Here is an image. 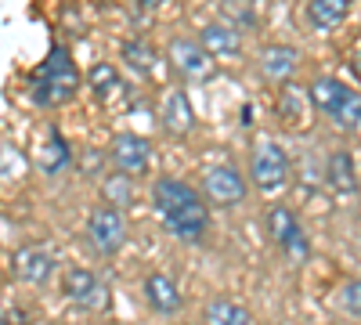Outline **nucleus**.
I'll return each mask as SVG.
<instances>
[{"mask_svg": "<svg viewBox=\"0 0 361 325\" xmlns=\"http://www.w3.org/2000/svg\"><path fill=\"white\" fill-rule=\"evenodd\" d=\"M202 325H253V311L231 297H214L202 304Z\"/></svg>", "mask_w": 361, "mask_h": 325, "instance_id": "obj_18", "label": "nucleus"}, {"mask_svg": "<svg viewBox=\"0 0 361 325\" xmlns=\"http://www.w3.org/2000/svg\"><path fill=\"white\" fill-rule=\"evenodd\" d=\"M357 69H361V54H357Z\"/></svg>", "mask_w": 361, "mask_h": 325, "instance_id": "obj_28", "label": "nucleus"}, {"mask_svg": "<svg viewBox=\"0 0 361 325\" xmlns=\"http://www.w3.org/2000/svg\"><path fill=\"white\" fill-rule=\"evenodd\" d=\"M199 192L209 206H217V210H235V206L246 199V177L235 163H214V166L202 170Z\"/></svg>", "mask_w": 361, "mask_h": 325, "instance_id": "obj_7", "label": "nucleus"}, {"mask_svg": "<svg viewBox=\"0 0 361 325\" xmlns=\"http://www.w3.org/2000/svg\"><path fill=\"white\" fill-rule=\"evenodd\" d=\"M134 4H137L141 11H156V8L163 4V0H134Z\"/></svg>", "mask_w": 361, "mask_h": 325, "instance_id": "obj_26", "label": "nucleus"}, {"mask_svg": "<svg viewBox=\"0 0 361 325\" xmlns=\"http://www.w3.org/2000/svg\"><path fill=\"white\" fill-rule=\"evenodd\" d=\"M264 228H267V239L275 243V250H282V257H289L293 264H304L311 257V243H307V231L300 224V217L282 202H271L267 214H264Z\"/></svg>", "mask_w": 361, "mask_h": 325, "instance_id": "obj_5", "label": "nucleus"}, {"mask_svg": "<svg viewBox=\"0 0 361 325\" xmlns=\"http://www.w3.org/2000/svg\"><path fill=\"white\" fill-rule=\"evenodd\" d=\"M0 325H4V314H0Z\"/></svg>", "mask_w": 361, "mask_h": 325, "instance_id": "obj_29", "label": "nucleus"}, {"mask_svg": "<svg viewBox=\"0 0 361 325\" xmlns=\"http://www.w3.org/2000/svg\"><path fill=\"white\" fill-rule=\"evenodd\" d=\"M123 58H127V66L134 73H141V76H148V73L159 66V54L148 47V44H141V40H127L123 44Z\"/></svg>", "mask_w": 361, "mask_h": 325, "instance_id": "obj_23", "label": "nucleus"}, {"mask_svg": "<svg viewBox=\"0 0 361 325\" xmlns=\"http://www.w3.org/2000/svg\"><path fill=\"white\" fill-rule=\"evenodd\" d=\"M347 11H350V0H311L307 4V22L325 33V29H336L347 18Z\"/></svg>", "mask_w": 361, "mask_h": 325, "instance_id": "obj_20", "label": "nucleus"}, {"mask_svg": "<svg viewBox=\"0 0 361 325\" xmlns=\"http://www.w3.org/2000/svg\"><path fill=\"white\" fill-rule=\"evenodd\" d=\"M311 109H318L325 120H333L340 130H361V94L336 76H318L307 87Z\"/></svg>", "mask_w": 361, "mask_h": 325, "instance_id": "obj_3", "label": "nucleus"}, {"mask_svg": "<svg viewBox=\"0 0 361 325\" xmlns=\"http://www.w3.org/2000/svg\"><path fill=\"white\" fill-rule=\"evenodd\" d=\"M152 210L159 214L166 235H173L177 243L199 246L209 239V228H214L209 202L195 185L180 181V177H159L152 185Z\"/></svg>", "mask_w": 361, "mask_h": 325, "instance_id": "obj_1", "label": "nucleus"}, {"mask_svg": "<svg viewBox=\"0 0 361 325\" xmlns=\"http://www.w3.org/2000/svg\"><path fill=\"white\" fill-rule=\"evenodd\" d=\"M62 297L83 311H109V282L90 268H69L62 275Z\"/></svg>", "mask_w": 361, "mask_h": 325, "instance_id": "obj_8", "label": "nucleus"}, {"mask_svg": "<svg viewBox=\"0 0 361 325\" xmlns=\"http://www.w3.org/2000/svg\"><path fill=\"white\" fill-rule=\"evenodd\" d=\"M11 271L22 286H47L54 275V253L47 246H37V243L18 246L11 253Z\"/></svg>", "mask_w": 361, "mask_h": 325, "instance_id": "obj_11", "label": "nucleus"}, {"mask_svg": "<svg viewBox=\"0 0 361 325\" xmlns=\"http://www.w3.org/2000/svg\"><path fill=\"white\" fill-rule=\"evenodd\" d=\"M199 44L206 47L209 58H238V51H243V33H238V25H235V22L221 18V22L202 25Z\"/></svg>", "mask_w": 361, "mask_h": 325, "instance_id": "obj_15", "label": "nucleus"}, {"mask_svg": "<svg viewBox=\"0 0 361 325\" xmlns=\"http://www.w3.org/2000/svg\"><path fill=\"white\" fill-rule=\"evenodd\" d=\"M159 127L170 134V137H188L195 130V109H192V98L180 91H170L159 105Z\"/></svg>", "mask_w": 361, "mask_h": 325, "instance_id": "obj_13", "label": "nucleus"}, {"mask_svg": "<svg viewBox=\"0 0 361 325\" xmlns=\"http://www.w3.org/2000/svg\"><path fill=\"white\" fill-rule=\"evenodd\" d=\"M73 163V149H69V141L58 134V130H51L47 134V141H44V152H40V170L44 173H62L66 166Z\"/></svg>", "mask_w": 361, "mask_h": 325, "instance_id": "obj_21", "label": "nucleus"}, {"mask_svg": "<svg viewBox=\"0 0 361 325\" xmlns=\"http://www.w3.org/2000/svg\"><path fill=\"white\" fill-rule=\"evenodd\" d=\"M4 325H33V321H29V314H25L22 307H15V311L4 314Z\"/></svg>", "mask_w": 361, "mask_h": 325, "instance_id": "obj_25", "label": "nucleus"}, {"mask_svg": "<svg viewBox=\"0 0 361 325\" xmlns=\"http://www.w3.org/2000/svg\"><path fill=\"white\" fill-rule=\"evenodd\" d=\"M109 159L119 173L127 177H137L152 166V141L141 137V134H116L112 137V149H109Z\"/></svg>", "mask_w": 361, "mask_h": 325, "instance_id": "obj_10", "label": "nucleus"}, {"mask_svg": "<svg viewBox=\"0 0 361 325\" xmlns=\"http://www.w3.org/2000/svg\"><path fill=\"white\" fill-rule=\"evenodd\" d=\"M87 87L94 91L98 102H112L119 91H123V76H119V69L112 62H94L87 69Z\"/></svg>", "mask_w": 361, "mask_h": 325, "instance_id": "obj_19", "label": "nucleus"}, {"mask_svg": "<svg viewBox=\"0 0 361 325\" xmlns=\"http://www.w3.org/2000/svg\"><path fill=\"white\" fill-rule=\"evenodd\" d=\"M340 304H343V311H347V314L361 318V278H350V282L343 286V293H340Z\"/></svg>", "mask_w": 361, "mask_h": 325, "instance_id": "obj_24", "label": "nucleus"}, {"mask_svg": "<svg viewBox=\"0 0 361 325\" xmlns=\"http://www.w3.org/2000/svg\"><path fill=\"white\" fill-rule=\"evenodd\" d=\"M87 243L98 257H116L127 246V214L109 202H98L87 214Z\"/></svg>", "mask_w": 361, "mask_h": 325, "instance_id": "obj_6", "label": "nucleus"}, {"mask_svg": "<svg viewBox=\"0 0 361 325\" xmlns=\"http://www.w3.org/2000/svg\"><path fill=\"white\" fill-rule=\"evenodd\" d=\"M102 199L109 206H116V210H130V206H134V181H130L127 173L112 170L105 181H102Z\"/></svg>", "mask_w": 361, "mask_h": 325, "instance_id": "obj_22", "label": "nucleus"}, {"mask_svg": "<svg viewBox=\"0 0 361 325\" xmlns=\"http://www.w3.org/2000/svg\"><path fill=\"white\" fill-rule=\"evenodd\" d=\"M166 58L173 73L185 80V83H206L214 76V58L206 54V47L199 40H188V37H173L170 47H166Z\"/></svg>", "mask_w": 361, "mask_h": 325, "instance_id": "obj_9", "label": "nucleus"}, {"mask_svg": "<svg viewBox=\"0 0 361 325\" xmlns=\"http://www.w3.org/2000/svg\"><path fill=\"white\" fill-rule=\"evenodd\" d=\"M260 76L267 80V83H275V87H286L293 76H296V66H300V54H296V47H289V44H271V47H264L260 51Z\"/></svg>", "mask_w": 361, "mask_h": 325, "instance_id": "obj_14", "label": "nucleus"}, {"mask_svg": "<svg viewBox=\"0 0 361 325\" xmlns=\"http://www.w3.org/2000/svg\"><path fill=\"white\" fill-rule=\"evenodd\" d=\"M141 293H145L148 311L159 314V318H173V314H180V307H185L180 286H177L170 275H163V271H152V275H148L145 286H141Z\"/></svg>", "mask_w": 361, "mask_h": 325, "instance_id": "obj_12", "label": "nucleus"}, {"mask_svg": "<svg viewBox=\"0 0 361 325\" xmlns=\"http://www.w3.org/2000/svg\"><path fill=\"white\" fill-rule=\"evenodd\" d=\"M325 185L333 188V195H357V163L347 149H333L325 156Z\"/></svg>", "mask_w": 361, "mask_h": 325, "instance_id": "obj_16", "label": "nucleus"}, {"mask_svg": "<svg viewBox=\"0 0 361 325\" xmlns=\"http://www.w3.org/2000/svg\"><path fill=\"white\" fill-rule=\"evenodd\" d=\"M307 105H311V98L300 87L286 83V87H279V98H275V120L289 130H300L307 120Z\"/></svg>", "mask_w": 361, "mask_h": 325, "instance_id": "obj_17", "label": "nucleus"}, {"mask_svg": "<svg viewBox=\"0 0 361 325\" xmlns=\"http://www.w3.org/2000/svg\"><path fill=\"white\" fill-rule=\"evenodd\" d=\"M238 120H243V127H250L253 123V105H243V116H238Z\"/></svg>", "mask_w": 361, "mask_h": 325, "instance_id": "obj_27", "label": "nucleus"}, {"mask_svg": "<svg viewBox=\"0 0 361 325\" xmlns=\"http://www.w3.org/2000/svg\"><path fill=\"white\" fill-rule=\"evenodd\" d=\"M80 91V73L73 66V58L62 44H54L51 54L44 58V66L37 69V80H33V102L51 109V105H66L69 98H76Z\"/></svg>", "mask_w": 361, "mask_h": 325, "instance_id": "obj_2", "label": "nucleus"}, {"mask_svg": "<svg viewBox=\"0 0 361 325\" xmlns=\"http://www.w3.org/2000/svg\"><path fill=\"white\" fill-rule=\"evenodd\" d=\"M289 177H293V163L286 156V149L271 137L253 141V152H250V181L257 192L264 195H279L289 188Z\"/></svg>", "mask_w": 361, "mask_h": 325, "instance_id": "obj_4", "label": "nucleus"}]
</instances>
